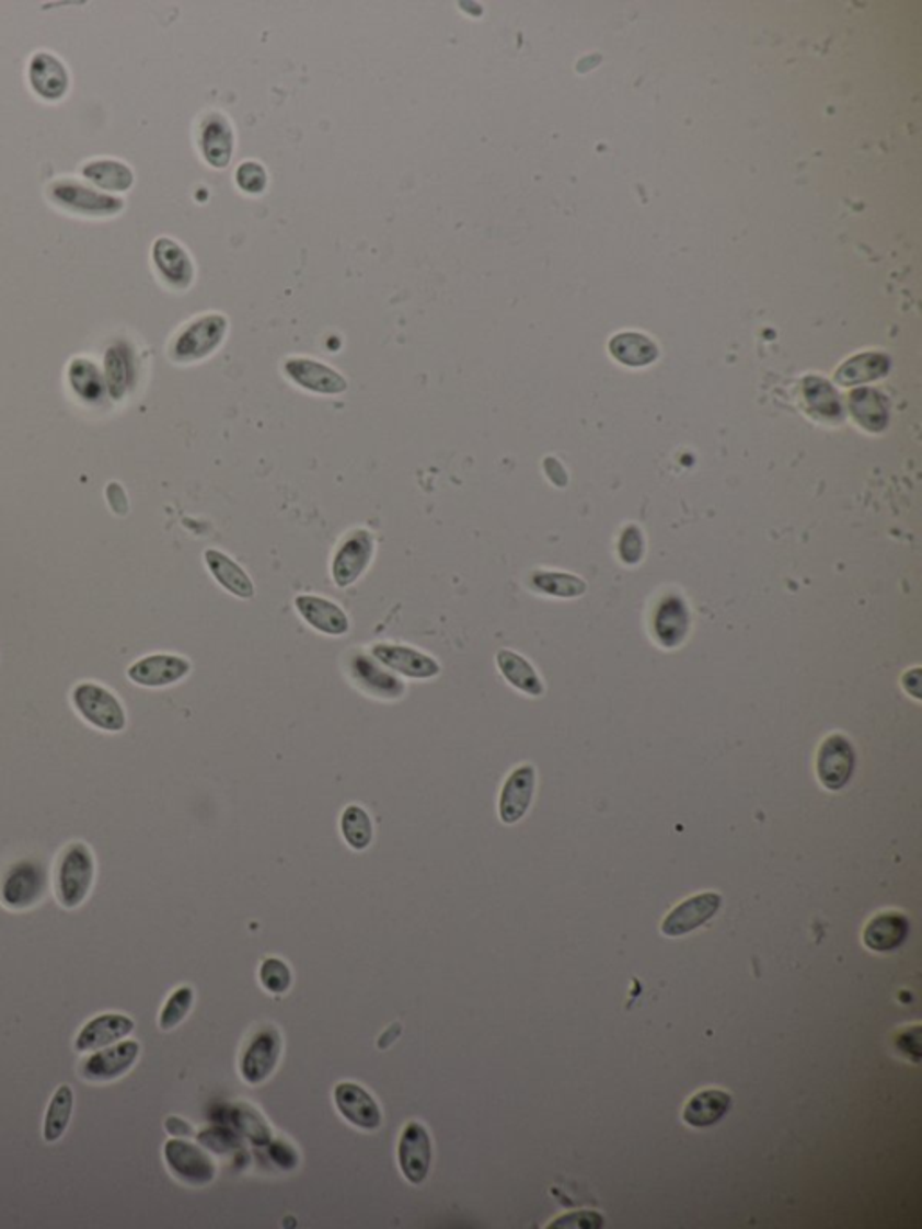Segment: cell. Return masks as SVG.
Listing matches in <instances>:
<instances>
[{"label": "cell", "instance_id": "1", "mask_svg": "<svg viewBox=\"0 0 922 1229\" xmlns=\"http://www.w3.org/2000/svg\"><path fill=\"white\" fill-rule=\"evenodd\" d=\"M96 878V859L83 842L64 848L55 869V893L64 909H78L85 904Z\"/></svg>", "mask_w": 922, "mask_h": 1229}, {"label": "cell", "instance_id": "2", "mask_svg": "<svg viewBox=\"0 0 922 1229\" xmlns=\"http://www.w3.org/2000/svg\"><path fill=\"white\" fill-rule=\"evenodd\" d=\"M47 197L55 206L67 214L108 219L125 209V200L117 195L103 194L91 184L80 183L77 179H58L47 186Z\"/></svg>", "mask_w": 922, "mask_h": 1229}, {"label": "cell", "instance_id": "3", "mask_svg": "<svg viewBox=\"0 0 922 1229\" xmlns=\"http://www.w3.org/2000/svg\"><path fill=\"white\" fill-rule=\"evenodd\" d=\"M229 321L223 314H203L177 332L170 345V357L178 365L203 361L220 348L228 335Z\"/></svg>", "mask_w": 922, "mask_h": 1229}, {"label": "cell", "instance_id": "4", "mask_svg": "<svg viewBox=\"0 0 922 1229\" xmlns=\"http://www.w3.org/2000/svg\"><path fill=\"white\" fill-rule=\"evenodd\" d=\"M71 701L78 716L97 731L117 734L127 728V711L122 701L96 681H80L72 689Z\"/></svg>", "mask_w": 922, "mask_h": 1229}, {"label": "cell", "instance_id": "5", "mask_svg": "<svg viewBox=\"0 0 922 1229\" xmlns=\"http://www.w3.org/2000/svg\"><path fill=\"white\" fill-rule=\"evenodd\" d=\"M46 891V865L35 859H22L5 869L0 878V904L10 910H27L41 904Z\"/></svg>", "mask_w": 922, "mask_h": 1229}, {"label": "cell", "instance_id": "6", "mask_svg": "<svg viewBox=\"0 0 922 1229\" xmlns=\"http://www.w3.org/2000/svg\"><path fill=\"white\" fill-rule=\"evenodd\" d=\"M376 554V538L370 530L355 529L341 539L339 547L332 558L330 574L335 586L348 588L365 575Z\"/></svg>", "mask_w": 922, "mask_h": 1229}, {"label": "cell", "instance_id": "7", "mask_svg": "<svg viewBox=\"0 0 922 1229\" xmlns=\"http://www.w3.org/2000/svg\"><path fill=\"white\" fill-rule=\"evenodd\" d=\"M164 1163L173 1178L189 1186L214 1183L217 1167L209 1153L188 1139H168L163 1148Z\"/></svg>", "mask_w": 922, "mask_h": 1229}, {"label": "cell", "instance_id": "8", "mask_svg": "<svg viewBox=\"0 0 922 1229\" xmlns=\"http://www.w3.org/2000/svg\"><path fill=\"white\" fill-rule=\"evenodd\" d=\"M139 1055H141V1044L128 1036L125 1041L89 1053L82 1061L80 1072L87 1082H116L136 1066Z\"/></svg>", "mask_w": 922, "mask_h": 1229}, {"label": "cell", "instance_id": "9", "mask_svg": "<svg viewBox=\"0 0 922 1229\" xmlns=\"http://www.w3.org/2000/svg\"><path fill=\"white\" fill-rule=\"evenodd\" d=\"M856 767L852 743L843 734H831L823 739L816 757V773L821 786L829 792H840L851 781Z\"/></svg>", "mask_w": 922, "mask_h": 1229}, {"label": "cell", "instance_id": "10", "mask_svg": "<svg viewBox=\"0 0 922 1229\" xmlns=\"http://www.w3.org/2000/svg\"><path fill=\"white\" fill-rule=\"evenodd\" d=\"M192 670L188 658L170 653L142 656L128 667V680L147 689H163L184 680Z\"/></svg>", "mask_w": 922, "mask_h": 1229}, {"label": "cell", "instance_id": "11", "mask_svg": "<svg viewBox=\"0 0 922 1229\" xmlns=\"http://www.w3.org/2000/svg\"><path fill=\"white\" fill-rule=\"evenodd\" d=\"M281 1036L274 1027H264L249 1041L242 1058H240V1072L245 1082L258 1086L273 1075L281 1057Z\"/></svg>", "mask_w": 922, "mask_h": 1229}, {"label": "cell", "instance_id": "12", "mask_svg": "<svg viewBox=\"0 0 922 1229\" xmlns=\"http://www.w3.org/2000/svg\"><path fill=\"white\" fill-rule=\"evenodd\" d=\"M433 1163L431 1136L418 1122L407 1123L399 1141V1167L407 1183L422 1184Z\"/></svg>", "mask_w": 922, "mask_h": 1229}, {"label": "cell", "instance_id": "13", "mask_svg": "<svg viewBox=\"0 0 922 1229\" xmlns=\"http://www.w3.org/2000/svg\"><path fill=\"white\" fill-rule=\"evenodd\" d=\"M371 656L385 669L406 676L411 680H431L440 675L441 670L436 658L410 645L376 644L371 647Z\"/></svg>", "mask_w": 922, "mask_h": 1229}, {"label": "cell", "instance_id": "14", "mask_svg": "<svg viewBox=\"0 0 922 1229\" xmlns=\"http://www.w3.org/2000/svg\"><path fill=\"white\" fill-rule=\"evenodd\" d=\"M284 370L296 387L318 395H341L348 390V381L343 374L309 357H290L285 361Z\"/></svg>", "mask_w": 922, "mask_h": 1229}, {"label": "cell", "instance_id": "15", "mask_svg": "<svg viewBox=\"0 0 922 1229\" xmlns=\"http://www.w3.org/2000/svg\"><path fill=\"white\" fill-rule=\"evenodd\" d=\"M27 80L33 92L44 102H60L71 89V74L66 64L49 51L31 56Z\"/></svg>", "mask_w": 922, "mask_h": 1229}, {"label": "cell", "instance_id": "16", "mask_svg": "<svg viewBox=\"0 0 922 1229\" xmlns=\"http://www.w3.org/2000/svg\"><path fill=\"white\" fill-rule=\"evenodd\" d=\"M136 1030L132 1016L125 1013H100L87 1021L74 1038V1049L78 1053H92L102 1047L112 1046L116 1042L125 1041Z\"/></svg>", "mask_w": 922, "mask_h": 1229}, {"label": "cell", "instance_id": "17", "mask_svg": "<svg viewBox=\"0 0 922 1229\" xmlns=\"http://www.w3.org/2000/svg\"><path fill=\"white\" fill-rule=\"evenodd\" d=\"M721 905H723L721 894H695L692 898L684 899L678 907L670 910L664 923H661V932L669 938L690 934L695 929L708 923L719 912Z\"/></svg>", "mask_w": 922, "mask_h": 1229}, {"label": "cell", "instance_id": "18", "mask_svg": "<svg viewBox=\"0 0 922 1229\" xmlns=\"http://www.w3.org/2000/svg\"><path fill=\"white\" fill-rule=\"evenodd\" d=\"M535 781H538L535 768L532 765H521L512 770L507 781L503 782L499 804H497L503 824L508 826L517 824L527 815L532 806Z\"/></svg>", "mask_w": 922, "mask_h": 1229}, {"label": "cell", "instance_id": "19", "mask_svg": "<svg viewBox=\"0 0 922 1229\" xmlns=\"http://www.w3.org/2000/svg\"><path fill=\"white\" fill-rule=\"evenodd\" d=\"M153 267L164 284L175 290H186L195 278V265L183 245L161 237L152 245Z\"/></svg>", "mask_w": 922, "mask_h": 1229}, {"label": "cell", "instance_id": "20", "mask_svg": "<svg viewBox=\"0 0 922 1229\" xmlns=\"http://www.w3.org/2000/svg\"><path fill=\"white\" fill-rule=\"evenodd\" d=\"M335 1107L346 1122L360 1130H377L382 1125V1113L376 1098L359 1083L343 1082L334 1091Z\"/></svg>", "mask_w": 922, "mask_h": 1229}, {"label": "cell", "instance_id": "21", "mask_svg": "<svg viewBox=\"0 0 922 1229\" xmlns=\"http://www.w3.org/2000/svg\"><path fill=\"white\" fill-rule=\"evenodd\" d=\"M198 147L206 163L226 168L233 158L234 136L231 123L220 112H209L198 128Z\"/></svg>", "mask_w": 922, "mask_h": 1229}, {"label": "cell", "instance_id": "22", "mask_svg": "<svg viewBox=\"0 0 922 1229\" xmlns=\"http://www.w3.org/2000/svg\"><path fill=\"white\" fill-rule=\"evenodd\" d=\"M296 610L301 619L323 635L343 636L350 631V619L339 605L320 595H298Z\"/></svg>", "mask_w": 922, "mask_h": 1229}, {"label": "cell", "instance_id": "23", "mask_svg": "<svg viewBox=\"0 0 922 1229\" xmlns=\"http://www.w3.org/2000/svg\"><path fill=\"white\" fill-rule=\"evenodd\" d=\"M103 377L107 384V395L112 401H123L132 390L136 381V356L132 346L125 340H117L107 346L103 356Z\"/></svg>", "mask_w": 922, "mask_h": 1229}, {"label": "cell", "instance_id": "24", "mask_svg": "<svg viewBox=\"0 0 922 1229\" xmlns=\"http://www.w3.org/2000/svg\"><path fill=\"white\" fill-rule=\"evenodd\" d=\"M351 676L359 684L360 689L377 698L396 700L404 697L406 692V686L402 680L391 675L390 669L385 670V667L373 656H366L365 653H357L351 658Z\"/></svg>", "mask_w": 922, "mask_h": 1229}, {"label": "cell", "instance_id": "25", "mask_svg": "<svg viewBox=\"0 0 922 1229\" xmlns=\"http://www.w3.org/2000/svg\"><path fill=\"white\" fill-rule=\"evenodd\" d=\"M910 932L908 918L896 910L874 916L863 930V941L874 952H892L907 941Z\"/></svg>", "mask_w": 922, "mask_h": 1229}, {"label": "cell", "instance_id": "26", "mask_svg": "<svg viewBox=\"0 0 922 1229\" xmlns=\"http://www.w3.org/2000/svg\"><path fill=\"white\" fill-rule=\"evenodd\" d=\"M82 177L108 195L127 194L136 181L132 168L117 159H92L83 164Z\"/></svg>", "mask_w": 922, "mask_h": 1229}, {"label": "cell", "instance_id": "27", "mask_svg": "<svg viewBox=\"0 0 922 1229\" xmlns=\"http://www.w3.org/2000/svg\"><path fill=\"white\" fill-rule=\"evenodd\" d=\"M204 563L208 566L209 574L226 591L239 599H253L256 589L242 566L237 561L223 554L220 550L208 549L204 552Z\"/></svg>", "mask_w": 922, "mask_h": 1229}, {"label": "cell", "instance_id": "28", "mask_svg": "<svg viewBox=\"0 0 922 1229\" xmlns=\"http://www.w3.org/2000/svg\"><path fill=\"white\" fill-rule=\"evenodd\" d=\"M689 628V608L684 605L683 599L670 595L667 599L661 600V605L658 606V610L654 614V635L658 639L659 644L672 650L684 641Z\"/></svg>", "mask_w": 922, "mask_h": 1229}, {"label": "cell", "instance_id": "29", "mask_svg": "<svg viewBox=\"0 0 922 1229\" xmlns=\"http://www.w3.org/2000/svg\"><path fill=\"white\" fill-rule=\"evenodd\" d=\"M67 384L85 404H100L107 397L103 370L89 357H74L67 366Z\"/></svg>", "mask_w": 922, "mask_h": 1229}, {"label": "cell", "instance_id": "30", "mask_svg": "<svg viewBox=\"0 0 922 1229\" xmlns=\"http://www.w3.org/2000/svg\"><path fill=\"white\" fill-rule=\"evenodd\" d=\"M497 669L503 678L527 697L539 698L544 694V684L532 664L516 651L502 650L496 655Z\"/></svg>", "mask_w": 922, "mask_h": 1229}, {"label": "cell", "instance_id": "31", "mask_svg": "<svg viewBox=\"0 0 922 1229\" xmlns=\"http://www.w3.org/2000/svg\"><path fill=\"white\" fill-rule=\"evenodd\" d=\"M731 1096L721 1089H706L690 1098L683 1109V1119L690 1127H710L721 1122L730 1111Z\"/></svg>", "mask_w": 922, "mask_h": 1229}, {"label": "cell", "instance_id": "32", "mask_svg": "<svg viewBox=\"0 0 922 1229\" xmlns=\"http://www.w3.org/2000/svg\"><path fill=\"white\" fill-rule=\"evenodd\" d=\"M72 1111H74V1091L71 1086H58L53 1092L51 1100L47 1103L44 1114L42 1138L46 1144H56L64 1138L67 1128L71 1125Z\"/></svg>", "mask_w": 922, "mask_h": 1229}, {"label": "cell", "instance_id": "33", "mask_svg": "<svg viewBox=\"0 0 922 1229\" xmlns=\"http://www.w3.org/2000/svg\"><path fill=\"white\" fill-rule=\"evenodd\" d=\"M852 417L868 432L879 433L888 424V404L879 391L863 388L849 397Z\"/></svg>", "mask_w": 922, "mask_h": 1229}, {"label": "cell", "instance_id": "34", "mask_svg": "<svg viewBox=\"0 0 922 1229\" xmlns=\"http://www.w3.org/2000/svg\"><path fill=\"white\" fill-rule=\"evenodd\" d=\"M888 368H890V359L885 354L867 352V354H857L849 361L843 363L838 368L834 379L841 387H856V384L876 381L879 377L887 376Z\"/></svg>", "mask_w": 922, "mask_h": 1229}, {"label": "cell", "instance_id": "35", "mask_svg": "<svg viewBox=\"0 0 922 1229\" xmlns=\"http://www.w3.org/2000/svg\"><path fill=\"white\" fill-rule=\"evenodd\" d=\"M528 585L538 594L557 597V599H575V597L586 594V589H588L586 583L577 575L564 574V572H548V570L532 572L528 577Z\"/></svg>", "mask_w": 922, "mask_h": 1229}, {"label": "cell", "instance_id": "36", "mask_svg": "<svg viewBox=\"0 0 922 1229\" xmlns=\"http://www.w3.org/2000/svg\"><path fill=\"white\" fill-rule=\"evenodd\" d=\"M802 402L812 417H840V399L834 388L820 377H807L802 384Z\"/></svg>", "mask_w": 922, "mask_h": 1229}, {"label": "cell", "instance_id": "37", "mask_svg": "<svg viewBox=\"0 0 922 1229\" xmlns=\"http://www.w3.org/2000/svg\"><path fill=\"white\" fill-rule=\"evenodd\" d=\"M609 352L616 361L627 366H645L658 357V348L649 337L636 332H624L614 335L609 343Z\"/></svg>", "mask_w": 922, "mask_h": 1229}, {"label": "cell", "instance_id": "38", "mask_svg": "<svg viewBox=\"0 0 922 1229\" xmlns=\"http://www.w3.org/2000/svg\"><path fill=\"white\" fill-rule=\"evenodd\" d=\"M341 834L355 851H365L373 840V824L362 806L350 804L341 815Z\"/></svg>", "mask_w": 922, "mask_h": 1229}, {"label": "cell", "instance_id": "39", "mask_svg": "<svg viewBox=\"0 0 922 1229\" xmlns=\"http://www.w3.org/2000/svg\"><path fill=\"white\" fill-rule=\"evenodd\" d=\"M193 1002H195V991L192 986H181L177 990H173L159 1013V1027L163 1032L175 1030L189 1015Z\"/></svg>", "mask_w": 922, "mask_h": 1229}, {"label": "cell", "instance_id": "40", "mask_svg": "<svg viewBox=\"0 0 922 1229\" xmlns=\"http://www.w3.org/2000/svg\"><path fill=\"white\" fill-rule=\"evenodd\" d=\"M260 980L270 993H285L292 985V972L285 961L269 957L260 966Z\"/></svg>", "mask_w": 922, "mask_h": 1229}, {"label": "cell", "instance_id": "41", "mask_svg": "<svg viewBox=\"0 0 922 1229\" xmlns=\"http://www.w3.org/2000/svg\"><path fill=\"white\" fill-rule=\"evenodd\" d=\"M237 183L245 194H262L267 186V172L264 166L254 161H245L237 170Z\"/></svg>", "mask_w": 922, "mask_h": 1229}, {"label": "cell", "instance_id": "42", "mask_svg": "<svg viewBox=\"0 0 922 1229\" xmlns=\"http://www.w3.org/2000/svg\"><path fill=\"white\" fill-rule=\"evenodd\" d=\"M642 554H644V541L639 530L629 527L620 541V555L624 559V563L636 564L642 559Z\"/></svg>", "mask_w": 922, "mask_h": 1229}, {"label": "cell", "instance_id": "43", "mask_svg": "<svg viewBox=\"0 0 922 1229\" xmlns=\"http://www.w3.org/2000/svg\"><path fill=\"white\" fill-rule=\"evenodd\" d=\"M603 1220L600 1215L595 1211H577V1214L566 1215L561 1219L555 1220L550 1228H584L597 1229L602 1228Z\"/></svg>", "mask_w": 922, "mask_h": 1229}, {"label": "cell", "instance_id": "44", "mask_svg": "<svg viewBox=\"0 0 922 1229\" xmlns=\"http://www.w3.org/2000/svg\"><path fill=\"white\" fill-rule=\"evenodd\" d=\"M105 498H107L112 513L116 516H127L128 510H130V502H128L127 491L123 489L122 483H108L105 487Z\"/></svg>", "mask_w": 922, "mask_h": 1229}, {"label": "cell", "instance_id": "45", "mask_svg": "<svg viewBox=\"0 0 922 1229\" xmlns=\"http://www.w3.org/2000/svg\"><path fill=\"white\" fill-rule=\"evenodd\" d=\"M164 1128H166V1133L170 1134V1136H172V1138H184V1139H186V1138H192V1136H195V1134H193L192 1125H189V1123L186 1122V1119H183V1117H177V1116L166 1117V1122H164Z\"/></svg>", "mask_w": 922, "mask_h": 1229}, {"label": "cell", "instance_id": "46", "mask_svg": "<svg viewBox=\"0 0 922 1229\" xmlns=\"http://www.w3.org/2000/svg\"><path fill=\"white\" fill-rule=\"evenodd\" d=\"M919 675H921V670H910V673H907V675H904L907 676V678H902V681H904L902 686H904L907 692H910L913 698H918V700H921V676Z\"/></svg>", "mask_w": 922, "mask_h": 1229}]
</instances>
